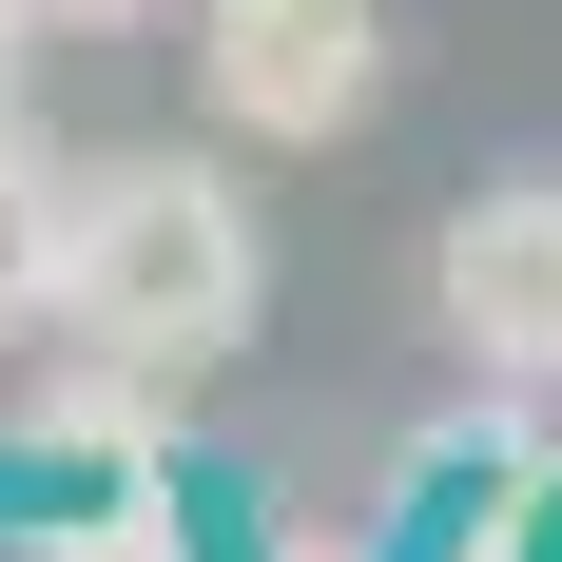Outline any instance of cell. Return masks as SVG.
<instances>
[{
    "label": "cell",
    "instance_id": "9",
    "mask_svg": "<svg viewBox=\"0 0 562 562\" xmlns=\"http://www.w3.org/2000/svg\"><path fill=\"white\" fill-rule=\"evenodd\" d=\"M0 78H20V0H0Z\"/></svg>",
    "mask_w": 562,
    "mask_h": 562
},
{
    "label": "cell",
    "instance_id": "3",
    "mask_svg": "<svg viewBox=\"0 0 562 562\" xmlns=\"http://www.w3.org/2000/svg\"><path fill=\"white\" fill-rule=\"evenodd\" d=\"M427 291H447V349L485 389H562V175L465 194L447 252H427Z\"/></svg>",
    "mask_w": 562,
    "mask_h": 562
},
{
    "label": "cell",
    "instance_id": "1",
    "mask_svg": "<svg viewBox=\"0 0 562 562\" xmlns=\"http://www.w3.org/2000/svg\"><path fill=\"white\" fill-rule=\"evenodd\" d=\"M58 311L98 349H136V369H214V349H252V311H272V233H252V194H233L214 156H98L78 175Z\"/></svg>",
    "mask_w": 562,
    "mask_h": 562
},
{
    "label": "cell",
    "instance_id": "5",
    "mask_svg": "<svg viewBox=\"0 0 562 562\" xmlns=\"http://www.w3.org/2000/svg\"><path fill=\"white\" fill-rule=\"evenodd\" d=\"M58 252H78V175H58L40 136H0V330L58 311Z\"/></svg>",
    "mask_w": 562,
    "mask_h": 562
},
{
    "label": "cell",
    "instance_id": "2",
    "mask_svg": "<svg viewBox=\"0 0 562 562\" xmlns=\"http://www.w3.org/2000/svg\"><path fill=\"white\" fill-rule=\"evenodd\" d=\"M194 98L233 136H349V116L389 98V20L369 0H194Z\"/></svg>",
    "mask_w": 562,
    "mask_h": 562
},
{
    "label": "cell",
    "instance_id": "10",
    "mask_svg": "<svg viewBox=\"0 0 562 562\" xmlns=\"http://www.w3.org/2000/svg\"><path fill=\"white\" fill-rule=\"evenodd\" d=\"M465 562H485V543H465Z\"/></svg>",
    "mask_w": 562,
    "mask_h": 562
},
{
    "label": "cell",
    "instance_id": "7",
    "mask_svg": "<svg viewBox=\"0 0 562 562\" xmlns=\"http://www.w3.org/2000/svg\"><path fill=\"white\" fill-rule=\"evenodd\" d=\"M20 20H98V40H116V20H175V0H20Z\"/></svg>",
    "mask_w": 562,
    "mask_h": 562
},
{
    "label": "cell",
    "instance_id": "4",
    "mask_svg": "<svg viewBox=\"0 0 562 562\" xmlns=\"http://www.w3.org/2000/svg\"><path fill=\"white\" fill-rule=\"evenodd\" d=\"M175 389H194V369H136V349H78V369L40 389V447H58V465H156V447H175Z\"/></svg>",
    "mask_w": 562,
    "mask_h": 562
},
{
    "label": "cell",
    "instance_id": "6",
    "mask_svg": "<svg viewBox=\"0 0 562 562\" xmlns=\"http://www.w3.org/2000/svg\"><path fill=\"white\" fill-rule=\"evenodd\" d=\"M78 562H194V543H175V505H116V524H78Z\"/></svg>",
    "mask_w": 562,
    "mask_h": 562
},
{
    "label": "cell",
    "instance_id": "8",
    "mask_svg": "<svg viewBox=\"0 0 562 562\" xmlns=\"http://www.w3.org/2000/svg\"><path fill=\"white\" fill-rule=\"evenodd\" d=\"M272 562H369V543H349V524H291V543H272Z\"/></svg>",
    "mask_w": 562,
    "mask_h": 562
}]
</instances>
